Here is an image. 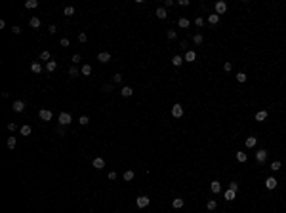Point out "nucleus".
I'll return each instance as SVG.
<instances>
[{"label": "nucleus", "instance_id": "nucleus-1", "mask_svg": "<svg viewBox=\"0 0 286 213\" xmlns=\"http://www.w3.org/2000/svg\"><path fill=\"white\" fill-rule=\"evenodd\" d=\"M71 120H73V118H71V114H69V112H61L57 116L59 126H67V124H71Z\"/></svg>", "mask_w": 286, "mask_h": 213}, {"label": "nucleus", "instance_id": "nucleus-2", "mask_svg": "<svg viewBox=\"0 0 286 213\" xmlns=\"http://www.w3.org/2000/svg\"><path fill=\"white\" fill-rule=\"evenodd\" d=\"M172 116H174V118H181V116H183V107H181L179 103H176V105L172 107Z\"/></svg>", "mask_w": 286, "mask_h": 213}, {"label": "nucleus", "instance_id": "nucleus-3", "mask_svg": "<svg viewBox=\"0 0 286 213\" xmlns=\"http://www.w3.org/2000/svg\"><path fill=\"white\" fill-rule=\"evenodd\" d=\"M38 116H40V120H44V122H50L54 114H52V110H48V109H42L40 112H38Z\"/></svg>", "mask_w": 286, "mask_h": 213}, {"label": "nucleus", "instance_id": "nucleus-4", "mask_svg": "<svg viewBox=\"0 0 286 213\" xmlns=\"http://www.w3.org/2000/svg\"><path fill=\"white\" fill-rule=\"evenodd\" d=\"M225 12H227V4H225V2H221V0H219V2H216V14L221 15V14H225Z\"/></svg>", "mask_w": 286, "mask_h": 213}, {"label": "nucleus", "instance_id": "nucleus-5", "mask_svg": "<svg viewBox=\"0 0 286 213\" xmlns=\"http://www.w3.org/2000/svg\"><path fill=\"white\" fill-rule=\"evenodd\" d=\"M256 160H258L259 164H263L265 160H267V150H265V149L258 150V152H256Z\"/></svg>", "mask_w": 286, "mask_h": 213}, {"label": "nucleus", "instance_id": "nucleus-6", "mask_svg": "<svg viewBox=\"0 0 286 213\" xmlns=\"http://www.w3.org/2000/svg\"><path fill=\"white\" fill-rule=\"evenodd\" d=\"M136 204H137V208H147V205H149V198H147V196H137Z\"/></svg>", "mask_w": 286, "mask_h": 213}, {"label": "nucleus", "instance_id": "nucleus-7", "mask_svg": "<svg viewBox=\"0 0 286 213\" xmlns=\"http://www.w3.org/2000/svg\"><path fill=\"white\" fill-rule=\"evenodd\" d=\"M265 186H267L269 190L277 188V179H275V177H267V179H265Z\"/></svg>", "mask_w": 286, "mask_h": 213}, {"label": "nucleus", "instance_id": "nucleus-8", "mask_svg": "<svg viewBox=\"0 0 286 213\" xmlns=\"http://www.w3.org/2000/svg\"><path fill=\"white\" fill-rule=\"evenodd\" d=\"M210 190H212L214 194H219V192H221V185H219V181H212L210 183Z\"/></svg>", "mask_w": 286, "mask_h": 213}, {"label": "nucleus", "instance_id": "nucleus-9", "mask_svg": "<svg viewBox=\"0 0 286 213\" xmlns=\"http://www.w3.org/2000/svg\"><path fill=\"white\" fill-rule=\"evenodd\" d=\"M97 59H99L101 63H109V61H111V53H109V51H101V53L97 55Z\"/></svg>", "mask_w": 286, "mask_h": 213}, {"label": "nucleus", "instance_id": "nucleus-10", "mask_svg": "<svg viewBox=\"0 0 286 213\" xmlns=\"http://www.w3.org/2000/svg\"><path fill=\"white\" fill-rule=\"evenodd\" d=\"M12 109H14L15 112H23V110H25V103H23V101H15V103L12 105Z\"/></svg>", "mask_w": 286, "mask_h": 213}, {"label": "nucleus", "instance_id": "nucleus-11", "mask_svg": "<svg viewBox=\"0 0 286 213\" xmlns=\"http://www.w3.org/2000/svg\"><path fill=\"white\" fill-rule=\"evenodd\" d=\"M195 59H196V53L193 50H189L185 53V57H183V61H189V63H195Z\"/></svg>", "mask_w": 286, "mask_h": 213}, {"label": "nucleus", "instance_id": "nucleus-12", "mask_svg": "<svg viewBox=\"0 0 286 213\" xmlns=\"http://www.w3.org/2000/svg\"><path fill=\"white\" fill-rule=\"evenodd\" d=\"M256 120H258V122H265V120H267V110H258V112H256Z\"/></svg>", "mask_w": 286, "mask_h": 213}, {"label": "nucleus", "instance_id": "nucleus-13", "mask_svg": "<svg viewBox=\"0 0 286 213\" xmlns=\"http://www.w3.org/2000/svg\"><path fill=\"white\" fill-rule=\"evenodd\" d=\"M92 164H94L95 169H103V168H105V160H103V158H95Z\"/></svg>", "mask_w": 286, "mask_h": 213}, {"label": "nucleus", "instance_id": "nucleus-14", "mask_svg": "<svg viewBox=\"0 0 286 213\" xmlns=\"http://www.w3.org/2000/svg\"><path fill=\"white\" fill-rule=\"evenodd\" d=\"M256 143H258V137H248V139L244 141V145L248 147V149H254V147H256Z\"/></svg>", "mask_w": 286, "mask_h": 213}, {"label": "nucleus", "instance_id": "nucleus-15", "mask_svg": "<svg viewBox=\"0 0 286 213\" xmlns=\"http://www.w3.org/2000/svg\"><path fill=\"white\" fill-rule=\"evenodd\" d=\"M120 93H122L124 97H132V95H134V90H132L130 86H124L122 90H120Z\"/></svg>", "mask_w": 286, "mask_h": 213}, {"label": "nucleus", "instance_id": "nucleus-16", "mask_svg": "<svg viewBox=\"0 0 286 213\" xmlns=\"http://www.w3.org/2000/svg\"><path fill=\"white\" fill-rule=\"evenodd\" d=\"M183 204H185V202H183V198H174V202H172V205H174L176 209H181Z\"/></svg>", "mask_w": 286, "mask_h": 213}, {"label": "nucleus", "instance_id": "nucleus-17", "mask_svg": "<svg viewBox=\"0 0 286 213\" xmlns=\"http://www.w3.org/2000/svg\"><path fill=\"white\" fill-rule=\"evenodd\" d=\"M181 63H183V57H181V55H174V57H172V65H174V67H179Z\"/></svg>", "mask_w": 286, "mask_h": 213}, {"label": "nucleus", "instance_id": "nucleus-18", "mask_svg": "<svg viewBox=\"0 0 286 213\" xmlns=\"http://www.w3.org/2000/svg\"><path fill=\"white\" fill-rule=\"evenodd\" d=\"M177 25H179L181 29H187V27H189V19H187V17H179V19H177Z\"/></svg>", "mask_w": 286, "mask_h": 213}, {"label": "nucleus", "instance_id": "nucleus-19", "mask_svg": "<svg viewBox=\"0 0 286 213\" xmlns=\"http://www.w3.org/2000/svg\"><path fill=\"white\" fill-rule=\"evenodd\" d=\"M156 17H159V19H166V17H168L166 10H164V8H156Z\"/></svg>", "mask_w": 286, "mask_h": 213}, {"label": "nucleus", "instance_id": "nucleus-20", "mask_svg": "<svg viewBox=\"0 0 286 213\" xmlns=\"http://www.w3.org/2000/svg\"><path fill=\"white\" fill-rule=\"evenodd\" d=\"M37 6H38L37 0H27V2H25V8H27V10H34Z\"/></svg>", "mask_w": 286, "mask_h": 213}, {"label": "nucleus", "instance_id": "nucleus-21", "mask_svg": "<svg viewBox=\"0 0 286 213\" xmlns=\"http://www.w3.org/2000/svg\"><path fill=\"white\" fill-rule=\"evenodd\" d=\"M55 68H57V63H55V61H50V63H46V71H48V73H54Z\"/></svg>", "mask_w": 286, "mask_h": 213}, {"label": "nucleus", "instance_id": "nucleus-22", "mask_svg": "<svg viewBox=\"0 0 286 213\" xmlns=\"http://www.w3.org/2000/svg\"><path fill=\"white\" fill-rule=\"evenodd\" d=\"M31 71H32L34 74L42 73V65H40V63H32V65H31Z\"/></svg>", "mask_w": 286, "mask_h": 213}, {"label": "nucleus", "instance_id": "nucleus-23", "mask_svg": "<svg viewBox=\"0 0 286 213\" xmlns=\"http://www.w3.org/2000/svg\"><path fill=\"white\" fill-rule=\"evenodd\" d=\"M218 21H219V15H218V14H212V15H208V23H210V25H216Z\"/></svg>", "mask_w": 286, "mask_h": 213}, {"label": "nucleus", "instance_id": "nucleus-24", "mask_svg": "<svg viewBox=\"0 0 286 213\" xmlns=\"http://www.w3.org/2000/svg\"><path fill=\"white\" fill-rule=\"evenodd\" d=\"M236 160H238V162H246V160H248V154L238 150V152H236Z\"/></svg>", "mask_w": 286, "mask_h": 213}, {"label": "nucleus", "instance_id": "nucleus-25", "mask_svg": "<svg viewBox=\"0 0 286 213\" xmlns=\"http://www.w3.org/2000/svg\"><path fill=\"white\" fill-rule=\"evenodd\" d=\"M19 131H21V135H25V137H27V135H31V131H32V129H31V126H23L21 129H19Z\"/></svg>", "mask_w": 286, "mask_h": 213}, {"label": "nucleus", "instance_id": "nucleus-26", "mask_svg": "<svg viewBox=\"0 0 286 213\" xmlns=\"http://www.w3.org/2000/svg\"><path fill=\"white\" fill-rule=\"evenodd\" d=\"M80 73L86 74V76H90V74H92V67H90V65H84V67L80 68Z\"/></svg>", "mask_w": 286, "mask_h": 213}, {"label": "nucleus", "instance_id": "nucleus-27", "mask_svg": "<svg viewBox=\"0 0 286 213\" xmlns=\"http://www.w3.org/2000/svg\"><path fill=\"white\" fill-rule=\"evenodd\" d=\"M225 200H229V202H231V200H235V190H231V188H229V190H225Z\"/></svg>", "mask_w": 286, "mask_h": 213}, {"label": "nucleus", "instance_id": "nucleus-28", "mask_svg": "<svg viewBox=\"0 0 286 213\" xmlns=\"http://www.w3.org/2000/svg\"><path fill=\"white\" fill-rule=\"evenodd\" d=\"M132 179H134V171H132V169L124 171V181H132Z\"/></svg>", "mask_w": 286, "mask_h": 213}, {"label": "nucleus", "instance_id": "nucleus-29", "mask_svg": "<svg viewBox=\"0 0 286 213\" xmlns=\"http://www.w3.org/2000/svg\"><path fill=\"white\" fill-rule=\"evenodd\" d=\"M29 23H31V27H34V29L40 27V19H38V17H31V21H29Z\"/></svg>", "mask_w": 286, "mask_h": 213}, {"label": "nucleus", "instance_id": "nucleus-30", "mask_svg": "<svg viewBox=\"0 0 286 213\" xmlns=\"http://www.w3.org/2000/svg\"><path fill=\"white\" fill-rule=\"evenodd\" d=\"M206 208H208V211H214V209L218 208V204H216V200H210L208 204H206Z\"/></svg>", "mask_w": 286, "mask_h": 213}, {"label": "nucleus", "instance_id": "nucleus-31", "mask_svg": "<svg viewBox=\"0 0 286 213\" xmlns=\"http://www.w3.org/2000/svg\"><path fill=\"white\" fill-rule=\"evenodd\" d=\"M202 40H204V38H202V34H195V36H193V42H195L196 46L202 44Z\"/></svg>", "mask_w": 286, "mask_h": 213}, {"label": "nucleus", "instance_id": "nucleus-32", "mask_svg": "<svg viewBox=\"0 0 286 213\" xmlns=\"http://www.w3.org/2000/svg\"><path fill=\"white\" fill-rule=\"evenodd\" d=\"M40 61H48V63H50V51H42L40 53Z\"/></svg>", "mask_w": 286, "mask_h": 213}, {"label": "nucleus", "instance_id": "nucleus-33", "mask_svg": "<svg viewBox=\"0 0 286 213\" xmlns=\"http://www.w3.org/2000/svg\"><path fill=\"white\" fill-rule=\"evenodd\" d=\"M88 122H90V118L88 116H80L78 118V124H80V126H88Z\"/></svg>", "mask_w": 286, "mask_h": 213}, {"label": "nucleus", "instance_id": "nucleus-34", "mask_svg": "<svg viewBox=\"0 0 286 213\" xmlns=\"http://www.w3.org/2000/svg\"><path fill=\"white\" fill-rule=\"evenodd\" d=\"M15 145H17L15 137H8V147H10V149H15Z\"/></svg>", "mask_w": 286, "mask_h": 213}, {"label": "nucleus", "instance_id": "nucleus-35", "mask_svg": "<svg viewBox=\"0 0 286 213\" xmlns=\"http://www.w3.org/2000/svg\"><path fill=\"white\" fill-rule=\"evenodd\" d=\"M246 78H248V76H246L244 73H238V74H236V82H241V84H242V82H246Z\"/></svg>", "mask_w": 286, "mask_h": 213}, {"label": "nucleus", "instance_id": "nucleus-36", "mask_svg": "<svg viewBox=\"0 0 286 213\" xmlns=\"http://www.w3.org/2000/svg\"><path fill=\"white\" fill-rule=\"evenodd\" d=\"M271 169H273V171H278V169H280V162H278V160H275V162L271 164Z\"/></svg>", "mask_w": 286, "mask_h": 213}, {"label": "nucleus", "instance_id": "nucleus-37", "mask_svg": "<svg viewBox=\"0 0 286 213\" xmlns=\"http://www.w3.org/2000/svg\"><path fill=\"white\" fill-rule=\"evenodd\" d=\"M65 15H69V17L74 15V8H73V6H67V8H65Z\"/></svg>", "mask_w": 286, "mask_h": 213}, {"label": "nucleus", "instance_id": "nucleus-38", "mask_svg": "<svg viewBox=\"0 0 286 213\" xmlns=\"http://www.w3.org/2000/svg\"><path fill=\"white\" fill-rule=\"evenodd\" d=\"M78 73H80V71H78L76 67H71V68H69V76H76Z\"/></svg>", "mask_w": 286, "mask_h": 213}, {"label": "nucleus", "instance_id": "nucleus-39", "mask_svg": "<svg viewBox=\"0 0 286 213\" xmlns=\"http://www.w3.org/2000/svg\"><path fill=\"white\" fill-rule=\"evenodd\" d=\"M113 82H114V84H120V82H122V74H114V76H113Z\"/></svg>", "mask_w": 286, "mask_h": 213}, {"label": "nucleus", "instance_id": "nucleus-40", "mask_svg": "<svg viewBox=\"0 0 286 213\" xmlns=\"http://www.w3.org/2000/svg\"><path fill=\"white\" fill-rule=\"evenodd\" d=\"M88 40V36H86V32H80V34H78V42H82V44H84V42Z\"/></svg>", "mask_w": 286, "mask_h": 213}, {"label": "nucleus", "instance_id": "nucleus-41", "mask_svg": "<svg viewBox=\"0 0 286 213\" xmlns=\"http://www.w3.org/2000/svg\"><path fill=\"white\" fill-rule=\"evenodd\" d=\"M195 25H196V27H202V25H204V19H202V17H196L195 19Z\"/></svg>", "mask_w": 286, "mask_h": 213}, {"label": "nucleus", "instance_id": "nucleus-42", "mask_svg": "<svg viewBox=\"0 0 286 213\" xmlns=\"http://www.w3.org/2000/svg\"><path fill=\"white\" fill-rule=\"evenodd\" d=\"M103 91H105V93L113 91V84H105V86H103Z\"/></svg>", "mask_w": 286, "mask_h": 213}, {"label": "nucleus", "instance_id": "nucleus-43", "mask_svg": "<svg viewBox=\"0 0 286 213\" xmlns=\"http://www.w3.org/2000/svg\"><path fill=\"white\" fill-rule=\"evenodd\" d=\"M229 188H231V190H235V192H236V188H238V183H235V181H231V183H229Z\"/></svg>", "mask_w": 286, "mask_h": 213}, {"label": "nucleus", "instance_id": "nucleus-44", "mask_svg": "<svg viewBox=\"0 0 286 213\" xmlns=\"http://www.w3.org/2000/svg\"><path fill=\"white\" fill-rule=\"evenodd\" d=\"M176 36H177V32L170 29V31H168V38H170V40H174V38H176Z\"/></svg>", "mask_w": 286, "mask_h": 213}, {"label": "nucleus", "instance_id": "nucleus-45", "mask_svg": "<svg viewBox=\"0 0 286 213\" xmlns=\"http://www.w3.org/2000/svg\"><path fill=\"white\" fill-rule=\"evenodd\" d=\"M8 129H10V131H15V129H17V124L10 122V124H8Z\"/></svg>", "mask_w": 286, "mask_h": 213}, {"label": "nucleus", "instance_id": "nucleus-46", "mask_svg": "<svg viewBox=\"0 0 286 213\" xmlns=\"http://www.w3.org/2000/svg\"><path fill=\"white\" fill-rule=\"evenodd\" d=\"M223 68H225V73H229V71L233 68V65L229 63V61H225V65H223Z\"/></svg>", "mask_w": 286, "mask_h": 213}, {"label": "nucleus", "instance_id": "nucleus-47", "mask_svg": "<svg viewBox=\"0 0 286 213\" xmlns=\"http://www.w3.org/2000/svg\"><path fill=\"white\" fill-rule=\"evenodd\" d=\"M59 44H61V48H67V46H69V40H67V38H61V42H59Z\"/></svg>", "mask_w": 286, "mask_h": 213}, {"label": "nucleus", "instance_id": "nucleus-48", "mask_svg": "<svg viewBox=\"0 0 286 213\" xmlns=\"http://www.w3.org/2000/svg\"><path fill=\"white\" fill-rule=\"evenodd\" d=\"M48 32H50V34H55V25H50V27H48Z\"/></svg>", "mask_w": 286, "mask_h": 213}, {"label": "nucleus", "instance_id": "nucleus-49", "mask_svg": "<svg viewBox=\"0 0 286 213\" xmlns=\"http://www.w3.org/2000/svg\"><path fill=\"white\" fill-rule=\"evenodd\" d=\"M12 32H14V34H19V32H21V29H19V27H12Z\"/></svg>", "mask_w": 286, "mask_h": 213}, {"label": "nucleus", "instance_id": "nucleus-50", "mask_svg": "<svg viewBox=\"0 0 286 213\" xmlns=\"http://www.w3.org/2000/svg\"><path fill=\"white\" fill-rule=\"evenodd\" d=\"M57 133H59V135H65V129H63V126H59V127H57Z\"/></svg>", "mask_w": 286, "mask_h": 213}, {"label": "nucleus", "instance_id": "nucleus-51", "mask_svg": "<svg viewBox=\"0 0 286 213\" xmlns=\"http://www.w3.org/2000/svg\"><path fill=\"white\" fill-rule=\"evenodd\" d=\"M78 61H80V55H78V53L73 55V63H78Z\"/></svg>", "mask_w": 286, "mask_h": 213}, {"label": "nucleus", "instance_id": "nucleus-52", "mask_svg": "<svg viewBox=\"0 0 286 213\" xmlns=\"http://www.w3.org/2000/svg\"><path fill=\"white\" fill-rule=\"evenodd\" d=\"M109 179H111V181H114V179H116V173L111 171V173H109Z\"/></svg>", "mask_w": 286, "mask_h": 213}, {"label": "nucleus", "instance_id": "nucleus-53", "mask_svg": "<svg viewBox=\"0 0 286 213\" xmlns=\"http://www.w3.org/2000/svg\"><path fill=\"white\" fill-rule=\"evenodd\" d=\"M179 6H189V0H179Z\"/></svg>", "mask_w": 286, "mask_h": 213}, {"label": "nucleus", "instance_id": "nucleus-54", "mask_svg": "<svg viewBox=\"0 0 286 213\" xmlns=\"http://www.w3.org/2000/svg\"><path fill=\"white\" fill-rule=\"evenodd\" d=\"M223 213H225V211H223Z\"/></svg>", "mask_w": 286, "mask_h": 213}]
</instances>
